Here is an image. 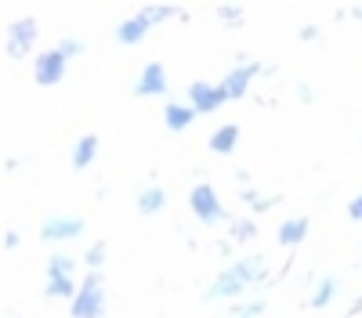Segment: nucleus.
Returning <instances> with one entry per match:
<instances>
[{
    "label": "nucleus",
    "instance_id": "obj_1",
    "mask_svg": "<svg viewBox=\"0 0 362 318\" xmlns=\"http://www.w3.org/2000/svg\"><path fill=\"white\" fill-rule=\"evenodd\" d=\"M268 282V264L261 253H247V257H235L228 268H221L214 275V282L206 286V300H235L243 297L250 286H264Z\"/></svg>",
    "mask_w": 362,
    "mask_h": 318
},
{
    "label": "nucleus",
    "instance_id": "obj_2",
    "mask_svg": "<svg viewBox=\"0 0 362 318\" xmlns=\"http://www.w3.org/2000/svg\"><path fill=\"white\" fill-rule=\"evenodd\" d=\"M189 210L196 214L199 224H225V221H228L225 202L218 199L214 185H206V181L192 185V192H189Z\"/></svg>",
    "mask_w": 362,
    "mask_h": 318
},
{
    "label": "nucleus",
    "instance_id": "obj_3",
    "mask_svg": "<svg viewBox=\"0 0 362 318\" xmlns=\"http://www.w3.org/2000/svg\"><path fill=\"white\" fill-rule=\"evenodd\" d=\"M37 37H40V25L33 15H22L8 25V40H4V54H8V62H18V58L25 54H33L37 47Z\"/></svg>",
    "mask_w": 362,
    "mask_h": 318
},
{
    "label": "nucleus",
    "instance_id": "obj_4",
    "mask_svg": "<svg viewBox=\"0 0 362 318\" xmlns=\"http://www.w3.org/2000/svg\"><path fill=\"white\" fill-rule=\"evenodd\" d=\"M261 73H268V66L250 62V58H239V62H235V66L225 73V80H221V91L228 94V102L243 98V94H250V87H254V80H257Z\"/></svg>",
    "mask_w": 362,
    "mask_h": 318
},
{
    "label": "nucleus",
    "instance_id": "obj_5",
    "mask_svg": "<svg viewBox=\"0 0 362 318\" xmlns=\"http://www.w3.org/2000/svg\"><path fill=\"white\" fill-rule=\"evenodd\" d=\"M87 231L83 217H73V214H51L44 224H40V239L44 243H73Z\"/></svg>",
    "mask_w": 362,
    "mask_h": 318
},
{
    "label": "nucleus",
    "instance_id": "obj_6",
    "mask_svg": "<svg viewBox=\"0 0 362 318\" xmlns=\"http://www.w3.org/2000/svg\"><path fill=\"white\" fill-rule=\"evenodd\" d=\"M66 69H69V58L58 51V47H47L44 54L33 58V80H37L40 87L62 83V80H66Z\"/></svg>",
    "mask_w": 362,
    "mask_h": 318
},
{
    "label": "nucleus",
    "instance_id": "obj_7",
    "mask_svg": "<svg viewBox=\"0 0 362 318\" xmlns=\"http://www.w3.org/2000/svg\"><path fill=\"white\" fill-rule=\"evenodd\" d=\"M185 102H189V105H192L199 116H206V112H218V109L228 102V94L221 91V83H206V80H196V83H189Z\"/></svg>",
    "mask_w": 362,
    "mask_h": 318
},
{
    "label": "nucleus",
    "instance_id": "obj_8",
    "mask_svg": "<svg viewBox=\"0 0 362 318\" xmlns=\"http://www.w3.org/2000/svg\"><path fill=\"white\" fill-rule=\"evenodd\" d=\"M167 69H163V62H148V66H141V73H138V80H134V94L138 98H160V94H167Z\"/></svg>",
    "mask_w": 362,
    "mask_h": 318
},
{
    "label": "nucleus",
    "instance_id": "obj_9",
    "mask_svg": "<svg viewBox=\"0 0 362 318\" xmlns=\"http://www.w3.org/2000/svg\"><path fill=\"white\" fill-rule=\"evenodd\" d=\"M69 314L73 318H102L105 314V289H83L80 286L76 300L69 304Z\"/></svg>",
    "mask_w": 362,
    "mask_h": 318
},
{
    "label": "nucleus",
    "instance_id": "obj_10",
    "mask_svg": "<svg viewBox=\"0 0 362 318\" xmlns=\"http://www.w3.org/2000/svg\"><path fill=\"white\" fill-rule=\"evenodd\" d=\"M148 29H153V22H148L145 11H138V15H131V18H124V22L116 25V44L134 47V44H141L148 37Z\"/></svg>",
    "mask_w": 362,
    "mask_h": 318
},
{
    "label": "nucleus",
    "instance_id": "obj_11",
    "mask_svg": "<svg viewBox=\"0 0 362 318\" xmlns=\"http://www.w3.org/2000/svg\"><path fill=\"white\" fill-rule=\"evenodd\" d=\"M196 109L189 105V102H167V109H163V123H167V130H174V134H181V130H189L192 123H196Z\"/></svg>",
    "mask_w": 362,
    "mask_h": 318
},
{
    "label": "nucleus",
    "instance_id": "obj_12",
    "mask_svg": "<svg viewBox=\"0 0 362 318\" xmlns=\"http://www.w3.org/2000/svg\"><path fill=\"white\" fill-rule=\"evenodd\" d=\"M308 231H312V221L308 217H286L279 224V231H276V239H279V246H300V243L308 239Z\"/></svg>",
    "mask_w": 362,
    "mask_h": 318
},
{
    "label": "nucleus",
    "instance_id": "obj_13",
    "mask_svg": "<svg viewBox=\"0 0 362 318\" xmlns=\"http://www.w3.org/2000/svg\"><path fill=\"white\" fill-rule=\"evenodd\" d=\"M134 207H138L141 217H156V214L167 207V188H160V185H145V188L138 192V199H134Z\"/></svg>",
    "mask_w": 362,
    "mask_h": 318
},
{
    "label": "nucleus",
    "instance_id": "obj_14",
    "mask_svg": "<svg viewBox=\"0 0 362 318\" xmlns=\"http://www.w3.org/2000/svg\"><path fill=\"white\" fill-rule=\"evenodd\" d=\"M337 293H341V279H337V275H322V279L312 286L308 304H312L315 311H322V307H329V304L337 300Z\"/></svg>",
    "mask_w": 362,
    "mask_h": 318
},
{
    "label": "nucleus",
    "instance_id": "obj_15",
    "mask_svg": "<svg viewBox=\"0 0 362 318\" xmlns=\"http://www.w3.org/2000/svg\"><path fill=\"white\" fill-rule=\"evenodd\" d=\"M235 145H239V127H235V123H225V127H218L214 134H210L206 149L214 152V156H232Z\"/></svg>",
    "mask_w": 362,
    "mask_h": 318
},
{
    "label": "nucleus",
    "instance_id": "obj_16",
    "mask_svg": "<svg viewBox=\"0 0 362 318\" xmlns=\"http://www.w3.org/2000/svg\"><path fill=\"white\" fill-rule=\"evenodd\" d=\"M95 159H98V137H95V134H83V137L73 145L69 163H73V170H87Z\"/></svg>",
    "mask_w": 362,
    "mask_h": 318
},
{
    "label": "nucleus",
    "instance_id": "obj_17",
    "mask_svg": "<svg viewBox=\"0 0 362 318\" xmlns=\"http://www.w3.org/2000/svg\"><path fill=\"white\" fill-rule=\"evenodd\" d=\"M44 293L51 297V300H76V293H80V286H76V279L73 275H47V286H44Z\"/></svg>",
    "mask_w": 362,
    "mask_h": 318
},
{
    "label": "nucleus",
    "instance_id": "obj_18",
    "mask_svg": "<svg viewBox=\"0 0 362 318\" xmlns=\"http://www.w3.org/2000/svg\"><path fill=\"white\" fill-rule=\"evenodd\" d=\"M243 207H250L254 214H268V210H276L279 202H283V195H261L257 188H243Z\"/></svg>",
    "mask_w": 362,
    "mask_h": 318
},
{
    "label": "nucleus",
    "instance_id": "obj_19",
    "mask_svg": "<svg viewBox=\"0 0 362 318\" xmlns=\"http://www.w3.org/2000/svg\"><path fill=\"white\" fill-rule=\"evenodd\" d=\"M80 260H83V268H87V271H102V268H105V260H109V243H102V239H98V243H90V246L83 250Z\"/></svg>",
    "mask_w": 362,
    "mask_h": 318
},
{
    "label": "nucleus",
    "instance_id": "obj_20",
    "mask_svg": "<svg viewBox=\"0 0 362 318\" xmlns=\"http://www.w3.org/2000/svg\"><path fill=\"white\" fill-rule=\"evenodd\" d=\"M228 239H232V243H250V239H257V224H254V217H239V221H232Z\"/></svg>",
    "mask_w": 362,
    "mask_h": 318
},
{
    "label": "nucleus",
    "instance_id": "obj_21",
    "mask_svg": "<svg viewBox=\"0 0 362 318\" xmlns=\"http://www.w3.org/2000/svg\"><path fill=\"white\" fill-rule=\"evenodd\" d=\"M76 271V260L69 253H51L47 257V275H73Z\"/></svg>",
    "mask_w": 362,
    "mask_h": 318
},
{
    "label": "nucleus",
    "instance_id": "obj_22",
    "mask_svg": "<svg viewBox=\"0 0 362 318\" xmlns=\"http://www.w3.org/2000/svg\"><path fill=\"white\" fill-rule=\"evenodd\" d=\"M145 15H148V22H153V25H160V22H167L174 15H185V8H177V4H148Z\"/></svg>",
    "mask_w": 362,
    "mask_h": 318
},
{
    "label": "nucleus",
    "instance_id": "obj_23",
    "mask_svg": "<svg viewBox=\"0 0 362 318\" xmlns=\"http://www.w3.org/2000/svg\"><path fill=\"white\" fill-rule=\"evenodd\" d=\"M214 15H218L228 29H239V25H243V8H239V4H214Z\"/></svg>",
    "mask_w": 362,
    "mask_h": 318
},
{
    "label": "nucleus",
    "instance_id": "obj_24",
    "mask_svg": "<svg viewBox=\"0 0 362 318\" xmlns=\"http://www.w3.org/2000/svg\"><path fill=\"white\" fill-rule=\"evenodd\" d=\"M264 311V297H254V300H243V304H235L225 318H257Z\"/></svg>",
    "mask_w": 362,
    "mask_h": 318
},
{
    "label": "nucleus",
    "instance_id": "obj_25",
    "mask_svg": "<svg viewBox=\"0 0 362 318\" xmlns=\"http://www.w3.org/2000/svg\"><path fill=\"white\" fill-rule=\"evenodd\" d=\"M54 47H58V51H62V54L69 58V62H73V58H80V54L87 51V44H83L80 37H62V40H58Z\"/></svg>",
    "mask_w": 362,
    "mask_h": 318
},
{
    "label": "nucleus",
    "instance_id": "obj_26",
    "mask_svg": "<svg viewBox=\"0 0 362 318\" xmlns=\"http://www.w3.org/2000/svg\"><path fill=\"white\" fill-rule=\"evenodd\" d=\"M80 286H83V289H105V275H102V271H87Z\"/></svg>",
    "mask_w": 362,
    "mask_h": 318
},
{
    "label": "nucleus",
    "instance_id": "obj_27",
    "mask_svg": "<svg viewBox=\"0 0 362 318\" xmlns=\"http://www.w3.org/2000/svg\"><path fill=\"white\" fill-rule=\"evenodd\" d=\"M348 217H351V221H362V192L348 202Z\"/></svg>",
    "mask_w": 362,
    "mask_h": 318
},
{
    "label": "nucleus",
    "instance_id": "obj_28",
    "mask_svg": "<svg viewBox=\"0 0 362 318\" xmlns=\"http://www.w3.org/2000/svg\"><path fill=\"white\" fill-rule=\"evenodd\" d=\"M297 37H300V40H319V25H312V22H308V25H300V29H297Z\"/></svg>",
    "mask_w": 362,
    "mask_h": 318
},
{
    "label": "nucleus",
    "instance_id": "obj_29",
    "mask_svg": "<svg viewBox=\"0 0 362 318\" xmlns=\"http://www.w3.org/2000/svg\"><path fill=\"white\" fill-rule=\"evenodd\" d=\"M15 246H18V231L8 228V231H4V250H15Z\"/></svg>",
    "mask_w": 362,
    "mask_h": 318
},
{
    "label": "nucleus",
    "instance_id": "obj_30",
    "mask_svg": "<svg viewBox=\"0 0 362 318\" xmlns=\"http://www.w3.org/2000/svg\"><path fill=\"white\" fill-rule=\"evenodd\" d=\"M18 166H22L18 156H8V159H4V170H8V173H18Z\"/></svg>",
    "mask_w": 362,
    "mask_h": 318
},
{
    "label": "nucleus",
    "instance_id": "obj_31",
    "mask_svg": "<svg viewBox=\"0 0 362 318\" xmlns=\"http://www.w3.org/2000/svg\"><path fill=\"white\" fill-rule=\"evenodd\" d=\"M297 98L300 102H312V87L308 83H297Z\"/></svg>",
    "mask_w": 362,
    "mask_h": 318
},
{
    "label": "nucleus",
    "instance_id": "obj_32",
    "mask_svg": "<svg viewBox=\"0 0 362 318\" xmlns=\"http://www.w3.org/2000/svg\"><path fill=\"white\" fill-rule=\"evenodd\" d=\"M348 11H351V15H355V18H358V22H362V4H351V8H348Z\"/></svg>",
    "mask_w": 362,
    "mask_h": 318
},
{
    "label": "nucleus",
    "instance_id": "obj_33",
    "mask_svg": "<svg viewBox=\"0 0 362 318\" xmlns=\"http://www.w3.org/2000/svg\"><path fill=\"white\" fill-rule=\"evenodd\" d=\"M11 318H18V314H11Z\"/></svg>",
    "mask_w": 362,
    "mask_h": 318
}]
</instances>
